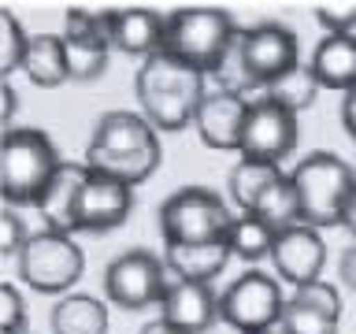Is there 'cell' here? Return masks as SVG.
Segmentation results:
<instances>
[{"label":"cell","mask_w":356,"mask_h":334,"mask_svg":"<svg viewBox=\"0 0 356 334\" xmlns=\"http://www.w3.org/2000/svg\"><path fill=\"white\" fill-rule=\"evenodd\" d=\"M134 89H138L145 119L156 130H186L197 116L200 97L208 93L204 74L171 60L167 52H156L141 63L138 78H134Z\"/></svg>","instance_id":"obj_1"},{"label":"cell","mask_w":356,"mask_h":334,"mask_svg":"<svg viewBox=\"0 0 356 334\" xmlns=\"http://www.w3.org/2000/svg\"><path fill=\"white\" fill-rule=\"evenodd\" d=\"M289 182L297 189L300 223L319 230V227H338L341 223V208L356 186V175L341 156L312 152L289 171Z\"/></svg>","instance_id":"obj_2"},{"label":"cell","mask_w":356,"mask_h":334,"mask_svg":"<svg viewBox=\"0 0 356 334\" xmlns=\"http://www.w3.org/2000/svg\"><path fill=\"white\" fill-rule=\"evenodd\" d=\"M234 19L216 8H186L167 15V33H163V52L171 60L193 67L200 74H216V67L234 41Z\"/></svg>","instance_id":"obj_3"},{"label":"cell","mask_w":356,"mask_h":334,"mask_svg":"<svg viewBox=\"0 0 356 334\" xmlns=\"http://www.w3.org/2000/svg\"><path fill=\"white\" fill-rule=\"evenodd\" d=\"M49 134L41 130H4V149H0V167H4V197L8 205H38L49 189L52 175L60 171Z\"/></svg>","instance_id":"obj_4"},{"label":"cell","mask_w":356,"mask_h":334,"mask_svg":"<svg viewBox=\"0 0 356 334\" xmlns=\"http://www.w3.org/2000/svg\"><path fill=\"white\" fill-rule=\"evenodd\" d=\"M230 208L204 186H186L171 193L160 208V234L167 245H197L219 241L230 230Z\"/></svg>","instance_id":"obj_5"},{"label":"cell","mask_w":356,"mask_h":334,"mask_svg":"<svg viewBox=\"0 0 356 334\" xmlns=\"http://www.w3.org/2000/svg\"><path fill=\"white\" fill-rule=\"evenodd\" d=\"M19 275L38 294H63L82 275V249L63 230L30 234V241L19 253Z\"/></svg>","instance_id":"obj_6"},{"label":"cell","mask_w":356,"mask_h":334,"mask_svg":"<svg viewBox=\"0 0 356 334\" xmlns=\"http://www.w3.org/2000/svg\"><path fill=\"white\" fill-rule=\"evenodd\" d=\"M282 289L271 275L264 271H245L238 283L227 286V294L219 297V319L230 323L234 331L241 334H260V331H271L278 327L282 319Z\"/></svg>","instance_id":"obj_7"},{"label":"cell","mask_w":356,"mask_h":334,"mask_svg":"<svg viewBox=\"0 0 356 334\" xmlns=\"http://www.w3.org/2000/svg\"><path fill=\"white\" fill-rule=\"evenodd\" d=\"M297 111L282 108L271 97L249 100L245 111V130H241V160H260V164H282V156L297 149Z\"/></svg>","instance_id":"obj_8"},{"label":"cell","mask_w":356,"mask_h":334,"mask_svg":"<svg viewBox=\"0 0 356 334\" xmlns=\"http://www.w3.org/2000/svg\"><path fill=\"white\" fill-rule=\"evenodd\" d=\"M104 289H108V301L119 308L160 305L167 289V264L160 256H152L149 249H130L108 264Z\"/></svg>","instance_id":"obj_9"},{"label":"cell","mask_w":356,"mask_h":334,"mask_svg":"<svg viewBox=\"0 0 356 334\" xmlns=\"http://www.w3.org/2000/svg\"><path fill=\"white\" fill-rule=\"evenodd\" d=\"M241 60H245L252 89H267L293 67H300V45L286 26L260 22L252 30H241Z\"/></svg>","instance_id":"obj_10"},{"label":"cell","mask_w":356,"mask_h":334,"mask_svg":"<svg viewBox=\"0 0 356 334\" xmlns=\"http://www.w3.org/2000/svg\"><path fill=\"white\" fill-rule=\"evenodd\" d=\"M130 208H134V186L119 182V178H111V175L89 171L82 193H78L74 230H86V234L115 230L127 223Z\"/></svg>","instance_id":"obj_11"},{"label":"cell","mask_w":356,"mask_h":334,"mask_svg":"<svg viewBox=\"0 0 356 334\" xmlns=\"http://www.w3.org/2000/svg\"><path fill=\"white\" fill-rule=\"evenodd\" d=\"M111 41L104 33L100 15L89 11H67V26H63V56H67V71L74 82H93L104 74L108 67Z\"/></svg>","instance_id":"obj_12"},{"label":"cell","mask_w":356,"mask_h":334,"mask_svg":"<svg viewBox=\"0 0 356 334\" xmlns=\"http://www.w3.org/2000/svg\"><path fill=\"white\" fill-rule=\"evenodd\" d=\"M160 308L171 327L186 331V334H204L211 323L219 319V297L211 294V283H193L182 278L167 267V289L160 297Z\"/></svg>","instance_id":"obj_13"},{"label":"cell","mask_w":356,"mask_h":334,"mask_svg":"<svg viewBox=\"0 0 356 334\" xmlns=\"http://www.w3.org/2000/svg\"><path fill=\"white\" fill-rule=\"evenodd\" d=\"M323 260H327V245H323L316 227L297 223V227H286V230L275 234L271 264L286 283H293V289L316 283L319 271H323Z\"/></svg>","instance_id":"obj_14"},{"label":"cell","mask_w":356,"mask_h":334,"mask_svg":"<svg viewBox=\"0 0 356 334\" xmlns=\"http://www.w3.org/2000/svg\"><path fill=\"white\" fill-rule=\"evenodd\" d=\"M245 111L249 100L230 89H208L197 104L193 127L200 134V141L208 149H238L241 145V130H245Z\"/></svg>","instance_id":"obj_15"},{"label":"cell","mask_w":356,"mask_h":334,"mask_svg":"<svg viewBox=\"0 0 356 334\" xmlns=\"http://www.w3.org/2000/svg\"><path fill=\"white\" fill-rule=\"evenodd\" d=\"M104 33L111 41V49L127 52V56H156L163 52V33H167V19L145 8H122V11H108L100 15Z\"/></svg>","instance_id":"obj_16"},{"label":"cell","mask_w":356,"mask_h":334,"mask_svg":"<svg viewBox=\"0 0 356 334\" xmlns=\"http://www.w3.org/2000/svg\"><path fill=\"white\" fill-rule=\"evenodd\" d=\"M86 152H104V156H134V152H160L156 127L138 111H104L97 119L93 141Z\"/></svg>","instance_id":"obj_17"},{"label":"cell","mask_w":356,"mask_h":334,"mask_svg":"<svg viewBox=\"0 0 356 334\" xmlns=\"http://www.w3.org/2000/svg\"><path fill=\"white\" fill-rule=\"evenodd\" d=\"M86 178H89L86 164H60V171L52 175L49 189H44L41 200L33 205L41 212V219L49 223V230L74 234V208H78V193H82Z\"/></svg>","instance_id":"obj_18"},{"label":"cell","mask_w":356,"mask_h":334,"mask_svg":"<svg viewBox=\"0 0 356 334\" xmlns=\"http://www.w3.org/2000/svg\"><path fill=\"white\" fill-rule=\"evenodd\" d=\"M319 89H349L356 86V38L353 33H327L308 63Z\"/></svg>","instance_id":"obj_19"},{"label":"cell","mask_w":356,"mask_h":334,"mask_svg":"<svg viewBox=\"0 0 356 334\" xmlns=\"http://www.w3.org/2000/svg\"><path fill=\"white\" fill-rule=\"evenodd\" d=\"M230 245L227 238L219 241H197V245H167V267L182 278H193V283H211L230 260Z\"/></svg>","instance_id":"obj_20"},{"label":"cell","mask_w":356,"mask_h":334,"mask_svg":"<svg viewBox=\"0 0 356 334\" xmlns=\"http://www.w3.org/2000/svg\"><path fill=\"white\" fill-rule=\"evenodd\" d=\"M19 67L26 71V78L33 86H44V89L71 82L67 56H63V38H56V33H38V38H30Z\"/></svg>","instance_id":"obj_21"},{"label":"cell","mask_w":356,"mask_h":334,"mask_svg":"<svg viewBox=\"0 0 356 334\" xmlns=\"http://www.w3.org/2000/svg\"><path fill=\"white\" fill-rule=\"evenodd\" d=\"M52 331L56 334H108V308L86 294L63 297L52 308Z\"/></svg>","instance_id":"obj_22"},{"label":"cell","mask_w":356,"mask_h":334,"mask_svg":"<svg viewBox=\"0 0 356 334\" xmlns=\"http://www.w3.org/2000/svg\"><path fill=\"white\" fill-rule=\"evenodd\" d=\"M278 178H286L278 171V164H260V160H238V167L230 171V200L241 212H252L264 200V193L271 189Z\"/></svg>","instance_id":"obj_23"},{"label":"cell","mask_w":356,"mask_h":334,"mask_svg":"<svg viewBox=\"0 0 356 334\" xmlns=\"http://www.w3.org/2000/svg\"><path fill=\"white\" fill-rule=\"evenodd\" d=\"M86 167L100 175H111L127 186L145 182L156 167H160V152H134V156H104V152H86Z\"/></svg>","instance_id":"obj_24"},{"label":"cell","mask_w":356,"mask_h":334,"mask_svg":"<svg viewBox=\"0 0 356 334\" xmlns=\"http://www.w3.org/2000/svg\"><path fill=\"white\" fill-rule=\"evenodd\" d=\"M227 245L234 256L241 260H260V256H271V245H275V230L267 227L260 216H238L227 230Z\"/></svg>","instance_id":"obj_25"},{"label":"cell","mask_w":356,"mask_h":334,"mask_svg":"<svg viewBox=\"0 0 356 334\" xmlns=\"http://www.w3.org/2000/svg\"><path fill=\"white\" fill-rule=\"evenodd\" d=\"M249 216H260L275 234L286 230V227H297L300 223V205H297V189H293V182H289V175L278 178V182L267 189L264 200L249 212Z\"/></svg>","instance_id":"obj_26"},{"label":"cell","mask_w":356,"mask_h":334,"mask_svg":"<svg viewBox=\"0 0 356 334\" xmlns=\"http://www.w3.org/2000/svg\"><path fill=\"white\" fill-rule=\"evenodd\" d=\"M316 93H319V82L312 78V71H308L305 63L293 67V71L282 74L275 86H267V89H264V97L278 100V104L289 108V111H305L312 100H316Z\"/></svg>","instance_id":"obj_27"},{"label":"cell","mask_w":356,"mask_h":334,"mask_svg":"<svg viewBox=\"0 0 356 334\" xmlns=\"http://www.w3.org/2000/svg\"><path fill=\"white\" fill-rule=\"evenodd\" d=\"M278 331L282 334H338V319L323 316V312L289 297L282 308V319H278Z\"/></svg>","instance_id":"obj_28"},{"label":"cell","mask_w":356,"mask_h":334,"mask_svg":"<svg viewBox=\"0 0 356 334\" xmlns=\"http://www.w3.org/2000/svg\"><path fill=\"white\" fill-rule=\"evenodd\" d=\"M0 30H4V38H0V71L11 74V71L22 63V52H26L30 38L22 33V26L15 22V15H11V11H4V15H0Z\"/></svg>","instance_id":"obj_29"},{"label":"cell","mask_w":356,"mask_h":334,"mask_svg":"<svg viewBox=\"0 0 356 334\" xmlns=\"http://www.w3.org/2000/svg\"><path fill=\"white\" fill-rule=\"evenodd\" d=\"M293 301H300V305H308V308H316L323 312V316H330V319H338L341 316V301H338V289L327 286V283H308V286H297L293 289Z\"/></svg>","instance_id":"obj_30"},{"label":"cell","mask_w":356,"mask_h":334,"mask_svg":"<svg viewBox=\"0 0 356 334\" xmlns=\"http://www.w3.org/2000/svg\"><path fill=\"white\" fill-rule=\"evenodd\" d=\"M316 22L327 33H353L356 26V4H327L316 11Z\"/></svg>","instance_id":"obj_31"},{"label":"cell","mask_w":356,"mask_h":334,"mask_svg":"<svg viewBox=\"0 0 356 334\" xmlns=\"http://www.w3.org/2000/svg\"><path fill=\"white\" fill-rule=\"evenodd\" d=\"M22 323H26V308H22L19 289L4 286L0 289V327H4V334H19Z\"/></svg>","instance_id":"obj_32"},{"label":"cell","mask_w":356,"mask_h":334,"mask_svg":"<svg viewBox=\"0 0 356 334\" xmlns=\"http://www.w3.org/2000/svg\"><path fill=\"white\" fill-rule=\"evenodd\" d=\"M30 241V234H26V227H22V219L15 216L11 208H4L0 212V253H22V245Z\"/></svg>","instance_id":"obj_33"},{"label":"cell","mask_w":356,"mask_h":334,"mask_svg":"<svg viewBox=\"0 0 356 334\" xmlns=\"http://www.w3.org/2000/svg\"><path fill=\"white\" fill-rule=\"evenodd\" d=\"M338 275H341V283L356 294V241L349 245V249L341 253V264H338Z\"/></svg>","instance_id":"obj_34"},{"label":"cell","mask_w":356,"mask_h":334,"mask_svg":"<svg viewBox=\"0 0 356 334\" xmlns=\"http://www.w3.org/2000/svg\"><path fill=\"white\" fill-rule=\"evenodd\" d=\"M341 122H345V130H349V138L356 141V86L345 93V104H341Z\"/></svg>","instance_id":"obj_35"},{"label":"cell","mask_w":356,"mask_h":334,"mask_svg":"<svg viewBox=\"0 0 356 334\" xmlns=\"http://www.w3.org/2000/svg\"><path fill=\"white\" fill-rule=\"evenodd\" d=\"M341 227H349L356 234V186H353V193L345 197V208H341Z\"/></svg>","instance_id":"obj_36"},{"label":"cell","mask_w":356,"mask_h":334,"mask_svg":"<svg viewBox=\"0 0 356 334\" xmlns=\"http://www.w3.org/2000/svg\"><path fill=\"white\" fill-rule=\"evenodd\" d=\"M0 97H4V127L11 130V119H15V108H19V100H15V89H11V86H4V93H0Z\"/></svg>","instance_id":"obj_37"},{"label":"cell","mask_w":356,"mask_h":334,"mask_svg":"<svg viewBox=\"0 0 356 334\" xmlns=\"http://www.w3.org/2000/svg\"><path fill=\"white\" fill-rule=\"evenodd\" d=\"M141 334H186V331L171 327L167 319H152V323H145V327H141Z\"/></svg>","instance_id":"obj_38"},{"label":"cell","mask_w":356,"mask_h":334,"mask_svg":"<svg viewBox=\"0 0 356 334\" xmlns=\"http://www.w3.org/2000/svg\"><path fill=\"white\" fill-rule=\"evenodd\" d=\"M260 334H282V331H278V327H271V331H260Z\"/></svg>","instance_id":"obj_39"}]
</instances>
